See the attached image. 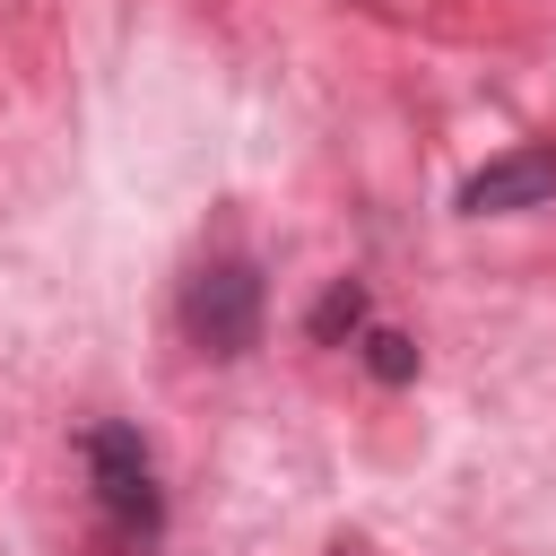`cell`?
Instances as JSON below:
<instances>
[{"label":"cell","instance_id":"8992f818","mask_svg":"<svg viewBox=\"0 0 556 556\" xmlns=\"http://www.w3.org/2000/svg\"><path fill=\"white\" fill-rule=\"evenodd\" d=\"M330 556H356V547H330Z\"/></svg>","mask_w":556,"mask_h":556},{"label":"cell","instance_id":"3957f363","mask_svg":"<svg viewBox=\"0 0 556 556\" xmlns=\"http://www.w3.org/2000/svg\"><path fill=\"white\" fill-rule=\"evenodd\" d=\"M539 200H556V148H513L460 182V217H513Z\"/></svg>","mask_w":556,"mask_h":556},{"label":"cell","instance_id":"6da1fadb","mask_svg":"<svg viewBox=\"0 0 556 556\" xmlns=\"http://www.w3.org/2000/svg\"><path fill=\"white\" fill-rule=\"evenodd\" d=\"M261 304H269L261 269H252L243 252H217V261H200V269L182 278V339H191L200 356L235 365V356L261 348Z\"/></svg>","mask_w":556,"mask_h":556},{"label":"cell","instance_id":"5b68a950","mask_svg":"<svg viewBox=\"0 0 556 556\" xmlns=\"http://www.w3.org/2000/svg\"><path fill=\"white\" fill-rule=\"evenodd\" d=\"M365 365H374L382 382H417V339H400V330H374V339H365Z\"/></svg>","mask_w":556,"mask_h":556},{"label":"cell","instance_id":"7a4b0ae2","mask_svg":"<svg viewBox=\"0 0 556 556\" xmlns=\"http://www.w3.org/2000/svg\"><path fill=\"white\" fill-rule=\"evenodd\" d=\"M87 486H96V513L122 547H148L165 530V495H156V460H148L139 426H122V417L87 426Z\"/></svg>","mask_w":556,"mask_h":556},{"label":"cell","instance_id":"277c9868","mask_svg":"<svg viewBox=\"0 0 556 556\" xmlns=\"http://www.w3.org/2000/svg\"><path fill=\"white\" fill-rule=\"evenodd\" d=\"M348 330H365V287H356V278H330V295L313 304V339L339 348Z\"/></svg>","mask_w":556,"mask_h":556}]
</instances>
